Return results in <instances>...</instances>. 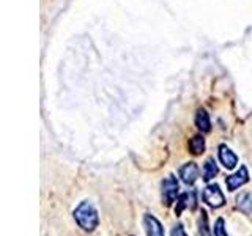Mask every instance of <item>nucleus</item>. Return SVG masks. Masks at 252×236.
<instances>
[{
	"mask_svg": "<svg viewBox=\"0 0 252 236\" xmlns=\"http://www.w3.org/2000/svg\"><path fill=\"white\" fill-rule=\"evenodd\" d=\"M74 219H76V222L79 224V227H81L82 230H85V232H93L99 224L98 211L89 200L82 202L74 209Z\"/></svg>",
	"mask_w": 252,
	"mask_h": 236,
	"instance_id": "nucleus-1",
	"label": "nucleus"
},
{
	"mask_svg": "<svg viewBox=\"0 0 252 236\" xmlns=\"http://www.w3.org/2000/svg\"><path fill=\"white\" fill-rule=\"evenodd\" d=\"M203 202L208 205V206L211 208H220V206H224V203H225V199H224V194L222 191L219 189L218 184H208L207 187L203 189Z\"/></svg>",
	"mask_w": 252,
	"mask_h": 236,
	"instance_id": "nucleus-2",
	"label": "nucleus"
},
{
	"mask_svg": "<svg viewBox=\"0 0 252 236\" xmlns=\"http://www.w3.org/2000/svg\"><path fill=\"white\" fill-rule=\"evenodd\" d=\"M161 187H162V200L165 203V206H170V205L175 202L177 195H178V189H180L177 177L169 175L162 181Z\"/></svg>",
	"mask_w": 252,
	"mask_h": 236,
	"instance_id": "nucleus-3",
	"label": "nucleus"
},
{
	"mask_svg": "<svg viewBox=\"0 0 252 236\" xmlns=\"http://www.w3.org/2000/svg\"><path fill=\"white\" fill-rule=\"evenodd\" d=\"M248 181H249V172H248L246 167H244V165H241L238 172H235L233 175H230V177H227V178H225V184H227V189H228V191L233 192V191H236V189H238L240 186L246 184Z\"/></svg>",
	"mask_w": 252,
	"mask_h": 236,
	"instance_id": "nucleus-4",
	"label": "nucleus"
},
{
	"mask_svg": "<svg viewBox=\"0 0 252 236\" xmlns=\"http://www.w3.org/2000/svg\"><path fill=\"white\" fill-rule=\"evenodd\" d=\"M218 154H219V161H220V164H222L227 170L235 169V167H236V164H238V156H236L227 145H220Z\"/></svg>",
	"mask_w": 252,
	"mask_h": 236,
	"instance_id": "nucleus-5",
	"label": "nucleus"
},
{
	"mask_svg": "<svg viewBox=\"0 0 252 236\" xmlns=\"http://www.w3.org/2000/svg\"><path fill=\"white\" fill-rule=\"evenodd\" d=\"M180 177L183 179L185 184H188V186L194 184L197 178H199V167H197V164L195 162L185 164L183 167L180 169Z\"/></svg>",
	"mask_w": 252,
	"mask_h": 236,
	"instance_id": "nucleus-6",
	"label": "nucleus"
},
{
	"mask_svg": "<svg viewBox=\"0 0 252 236\" xmlns=\"http://www.w3.org/2000/svg\"><path fill=\"white\" fill-rule=\"evenodd\" d=\"M144 224H145V230H147L148 236H165L164 235V227L161 225V222L155 216L147 214L144 217Z\"/></svg>",
	"mask_w": 252,
	"mask_h": 236,
	"instance_id": "nucleus-7",
	"label": "nucleus"
},
{
	"mask_svg": "<svg viewBox=\"0 0 252 236\" xmlns=\"http://www.w3.org/2000/svg\"><path fill=\"white\" fill-rule=\"evenodd\" d=\"M189 208V209H195L197 206V200H195V192L191 191V192H186L180 197V200H178V206L175 208V214L180 216L181 214V211H183V208Z\"/></svg>",
	"mask_w": 252,
	"mask_h": 236,
	"instance_id": "nucleus-8",
	"label": "nucleus"
},
{
	"mask_svg": "<svg viewBox=\"0 0 252 236\" xmlns=\"http://www.w3.org/2000/svg\"><path fill=\"white\" fill-rule=\"evenodd\" d=\"M195 126L199 128L202 132H208L211 129V121H210V115L207 114L205 109H199L195 115Z\"/></svg>",
	"mask_w": 252,
	"mask_h": 236,
	"instance_id": "nucleus-9",
	"label": "nucleus"
},
{
	"mask_svg": "<svg viewBox=\"0 0 252 236\" xmlns=\"http://www.w3.org/2000/svg\"><path fill=\"white\" fill-rule=\"evenodd\" d=\"M236 203H238V208L246 212V214H252V195L244 192L241 195L236 197Z\"/></svg>",
	"mask_w": 252,
	"mask_h": 236,
	"instance_id": "nucleus-10",
	"label": "nucleus"
},
{
	"mask_svg": "<svg viewBox=\"0 0 252 236\" xmlns=\"http://www.w3.org/2000/svg\"><path fill=\"white\" fill-rule=\"evenodd\" d=\"M189 149H191V153L199 156L205 151V139L202 136H194L189 142Z\"/></svg>",
	"mask_w": 252,
	"mask_h": 236,
	"instance_id": "nucleus-11",
	"label": "nucleus"
},
{
	"mask_svg": "<svg viewBox=\"0 0 252 236\" xmlns=\"http://www.w3.org/2000/svg\"><path fill=\"white\" fill-rule=\"evenodd\" d=\"M218 172H219V169H218L215 159H208L207 162H205V167H203V179L205 181L213 179L218 175Z\"/></svg>",
	"mask_w": 252,
	"mask_h": 236,
	"instance_id": "nucleus-12",
	"label": "nucleus"
},
{
	"mask_svg": "<svg viewBox=\"0 0 252 236\" xmlns=\"http://www.w3.org/2000/svg\"><path fill=\"white\" fill-rule=\"evenodd\" d=\"M224 219L222 217H219L216 220V224H215V228H213V235L215 236H228L227 232H225V227H224Z\"/></svg>",
	"mask_w": 252,
	"mask_h": 236,
	"instance_id": "nucleus-13",
	"label": "nucleus"
},
{
	"mask_svg": "<svg viewBox=\"0 0 252 236\" xmlns=\"http://www.w3.org/2000/svg\"><path fill=\"white\" fill-rule=\"evenodd\" d=\"M199 233L200 236H207L208 233V217H207V212L202 211V216L199 220Z\"/></svg>",
	"mask_w": 252,
	"mask_h": 236,
	"instance_id": "nucleus-14",
	"label": "nucleus"
},
{
	"mask_svg": "<svg viewBox=\"0 0 252 236\" xmlns=\"http://www.w3.org/2000/svg\"><path fill=\"white\" fill-rule=\"evenodd\" d=\"M172 236H188L186 232H185V228L181 224H177L175 227H173V230H172Z\"/></svg>",
	"mask_w": 252,
	"mask_h": 236,
	"instance_id": "nucleus-15",
	"label": "nucleus"
}]
</instances>
